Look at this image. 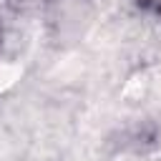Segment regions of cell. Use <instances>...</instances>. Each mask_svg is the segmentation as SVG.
<instances>
[{
	"mask_svg": "<svg viewBox=\"0 0 161 161\" xmlns=\"http://www.w3.org/2000/svg\"><path fill=\"white\" fill-rule=\"evenodd\" d=\"M158 13H161V3H158Z\"/></svg>",
	"mask_w": 161,
	"mask_h": 161,
	"instance_id": "1",
	"label": "cell"
}]
</instances>
